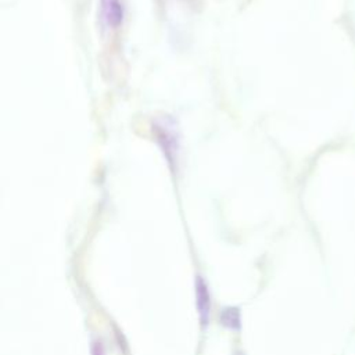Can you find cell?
<instances>
[{"label":"cell","instance_id":"1","mask_svg":"<svg viewBox=\"0 0 355 355\" xmlns=\"http://www.w3.org/2000/svg\"><path fill=\"white\" fill-rule=\"evenodd\" d=\"M195 290H196V307L200 316V323L203 327H207L210 323V315H211V296L208 290V285L204 281L203 277L197 275L195 282Z\"/></svg>","mask_w":355,"mask_h":355},{"label":"cell","instance_id":"2","mask_svg":"<svg viewBox=\"0 0 355 355\" xmlns=\"http://www.w3.org/2000/svg\"><path fill=\"white\" fill-rule=\"evenodd\" d=\"M102 19L110 28H117L124 19V9L120 0H100Z\"/></svg>","mask_w":355,"mask_h":355},{"label":"cell","instance_id":"3","mask_svg":"<svg viewBox=\"0 0 355 355\" xmlns=\"http://www.w3.org/2000/svg\"><path fill=\"white\" fill-rule=\"evenodd\" d=\"M219 322L224 327L229 330L239 332L241 329V315L240 310L236 307H226L219 315Z\"/></svg>","mask_w":355,"mask_h":355},{"label":"cell","instance_id":"4","mask_svg":"<svg viewBox=\"0 0 355 355\" xmlns=\"http://www.w3.org/2000/svg\"><path fill=\"white\" fill-rule=\"evenodd\" d=\"M91 354L92 355H106V349H105V344L100 338H96L92 341L91 345Z\"/></svg>","mask_w":355,"mask_h":355},{"label":"cell","instance_id":"5","mask_svg":"<svg viewBox=\"0 0 355 355\" xmlns=\"http://www.w3.org/2000/svg\"><path fill=\"white\" fill-rule=\"evenodd\" d=\"M237 355H243V354H240V352H239V354H237Z\"/></svg>","mask_w":355,"mask_h":355}]
</instances>
